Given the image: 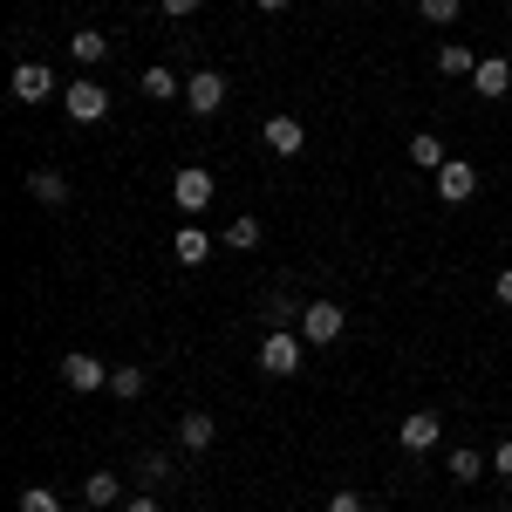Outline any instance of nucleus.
Wrapping results in <instances>:
<instances>
[{
	"label": "nucleus",
	"mask_w": 512,
	"mask_h": 512,
	"mask_svg": "<svg viewBox=\"0 0 512 512\" xmlns=\"http://www.w3.org/2000/svg\"><path fill=\"white\" fill-rule=\"evenodd\" d=\"M451 478H458V485H478V478H485V458H478L472 444H458V451H451Z\"/></svg>",
	"instance_id": "412c9836"
},
{
	"label": "nucleus",
	"mask_w": 512,
	"mask_h": 512,
	"mask_svg": "<svg viewBox=\"0 0 512 512\" xmlns=\"http://www.w3.org/2000/svg\"><path fill=\"white\" fill-rule=\"evenodd\" d=\"M164 14H171V21H185V14H198V0H158Z\"/></svg>",
	"instance_id": "cd10ccee"
},
{
	"label": "nucleus",
	"mask_w": 512,
	"mask_h": 512,
	"mask_svg": "<svg viewBox=\"0 0 512 512\" xmlns=\"http://www.w3.org/2000/svg\"><path fill=\"white\" fill-rule=\"evenodd\" d=\"M417 7H424V21H431V28H451L465 0H417Z\"/></svg>",
	"instance_id": "393cba45"
},
{
	"label": "nucleus",
	"mask_w": 512,
	"mask_h": 512,
	"mask_svg": "<svg viewBox=\"0 0 512 512\" xmlns=\"http://www.w3.org/2000/svg\"><path fill=\"white\" fill-rule=\"evenodd\" d=\"M123 512H158V499H151V492H144V499H130V506Z\"/></svg>",
	"instance_id": "7c9ffc66"
},
{
	"label": "nucleus",
	"mask_w": 512,
	"mask_h": 512,
	"mask_svg": "<svg viewBox=\"0 0 512 512\" xmlns=\"http://www.w3.org/2000/svg\"><path fill=\"white\" fill-rule=\"evenodd\" d=\"M342 328H349L342 301H308V308H301V342H315V349H328Z\"/></svg>",
	"instance_id": "7ed1b4c3"
},
{
	"label": "nucleus",
	"mask_w": 512,
	"mask_h": 512,
	"mask_svg": "<svg viewBox=\"0 0 512 512\" xmlns=\"http://www.w3.org/2000/svg\"><path fill=\"white\" fill-rule=\"evenodd\" d=\"M212 437H219V424H212L205 410H192V417L178 424V444H185V451H212Z\"/></svg>",
	"instance_id": "f3484780"
},
{
	"label": "nucleus",
	"mask_w": 512,
	"mask_h": 512,
	"mask_svg": "<svg viewBox=\"0 0 512 512\" xmlns=\"http://www.w3.org/2000/svg\"><path fill=\"white\" fill-rule=\"evenodd\" d=\"M117 499H123V485H117V472H89V478H82V506H89V512L117 506Z\"/></svg>",
	"instance_id": "f8f14e48"
},
{
	"label": "nucleus",
	"mask_w": 512,
	"mask_h": 512,
	"mask_svg": "<svg viewBox=\"0 0 512 512\" xmlns=\"http://www.w3.org/2000/svg\"><path fill=\"white\" fill-rule=\"evenodd\" d=\"M287 315H301V308H294L287 294H267V328H280V321H287Z\"/></svg>",
	"instance_id": "a878e982"
},
{
	"label": "nucleus",
	"mask_w": 512,
	"mask_h": 512,
	"mask_svg": "<svg viewBox=\"0 0 512 512\" xmlns=\"http://www.w3.org/2000/svg\"><path fill=\"white\" fill-rule=\"evenodd\" d=\"M410 164H417V171H444V164H451V151H444V144H437L431 130H417V137H410Z\"/></svg>",
	"instance_id": "4468645a"
},
{
	"label": "nucleus",
	"mask_w": 512,
	"mask_h": 512,
	"mask_svg": "<svg viewBox=\"0 0 512 512\" xmlns=\"http://www.w3.org/2000/svg\"><path fill=\"white\" fill-rule=\"evenodd\" d=\"M226 246H239V253H253V246H260V219H253V212H239L233 226H226Z\"/></svg>",
	"instance_id": "4be33fe9"
},
{
	"label": "nucleus",
	"mask_w": 512,
	"mask_h": 512,
	"mask_svg": "<svg viewBox=\"0 0 512 512\" xmlns=\"http://www.w3.org/2000/svg\"><path fill=\"white\" fill-rule=\"evenodd\" d=\"M7 89H14V103H48V96H55V69H48V62H21Z\"/></svg>",
	"instance_id": "6e6552de"
},
{
	"label": "nucleus",
	"mask_w": 512,
	"mask_h": 512,
	"mask_svg": "<svg viewBox=\"0 0 512 512\" xmlns=\"http://www.w3.org/2000/svg\"><path fill=\"white\" fill-rule=\"evenodd\" d=\"M437 437H444V417H437V410H410V417L396 424V444H403V451H431Z\"/></svg>",
	"instance_id": "1a4fd4ad"
},
{
	"label": "nucleus",
	"mask_w": 512,
	"mask_h": 512,
	"mask_svg": "<svg viewBox=\"0 0 512 512\" xmlns=\"http://www.w3.org/2000/svg\"><path fill=\"white\" fill-rule=\"evenodd\" d=\"M328 512H369V499H362V492H335V499H328Z\"/></svg>",
	"instance_id": "bb28decb"
},
{
	"label": "nucleus",
	"mask_w": 512,
	"mask_h": 512,
	"mask_svg": "<svg viewBox=\"0 0 512 512\" xmlns=\"http://www.w3.org/2000/svg\"><path fill=\"white\" fill-rule=\"evenodd\" d=\"M144 96H151V103H171V96H185V82L171 76L164 62H151V69H144Z\"/></svg>",
	"instance_id": "a211bd4d"
},
{
	"label": "nucleus",
	"mask_w": 512,
	"mask_h": 512,
	"mask_svg": "<svg viewBox=\"0 0 512 512\" xmlns=\"http://www.w3.org/2000/svg\"><path fill=\"white\" fill-rule=\"evenodd\" d=\"M62 110H69L76 123H103V117H110V89H103L96 76H82V82L62 89Z\"/></svg>",
	"instance_id": "f03ea898"
},
{
	"label": "nucleus",
	"mask_w": 512,
	"mask_h": 512,
	"mask_svg": "<svg viewBox=\"0 0 512 512\" xmlns=\"http://www.w3.org/2000/svg\"><path fill=\"white\" fill-rule=\"evenodd\" d=\"M171 205H178V212H205V205H212V171H205V164H185V171H178V178H171Z\"/></svg>",
	"instance_id": "39448f33"
},
{
	"label": "nucleus",
	"mask_w": 512,
	"mask_h": 512,
	"mask_svg": "<svg viewBox=\"0 0 512 512\" xmlns=\"http://www.w3.org/2000/svg\"><path fill=\"white\" fill-rule=\"evenodd\" d=\"M260 144H267L274 158H301V151H308V130H301V117H267Z\"/></svg>",
	"instance_id": "0eeeda50"
},
{
	"label": "nucleus",
	"mask_w": 512,
	"mask_h": 512,
	"mask_svg": "<svg viewBox=\"0 0 512 512\" xmlns=\"http://www.w3.org/2000/svg\"><path fill=\"white\" fill-rule=\"evenodd\" d=\"M28 198H41V205H69V178L41 164V171H28Z\"/></svg>",
	"instance_id": "ddd939ff"
},
{
	"label": "nucleus",
	"mask_w": 512,
	"mask_h": 512,
	"mask_svg": "<svg viewBox=\"0 0 512 512\" xmlns=\"http://www.w3.org/2000/svg\"><path fill=\"white\" fill-rule=\"evenodd\" d=\"M171 253H178V267H205L212 260V239L198 233V226H185V233L171 239Z\"/></svg>",
	"instance_id": "2eb2a0df"
},
{
	"label": "nucleus",
	"mask_w": 512,
	"mask_h": 512,
	"mask_svg": "<svg viewBox=\"0 0 512 512\" xmlns=\"http://www.w3.org/2000/svg\"><path fill=\"white\" fill-rule=\"evenodd\" d=\"M185 110H192V117H219V110H226V76H219V69H198V76L185 82Z\"/></svg>",
	"instance_id": "423d86ee"
},
{
	"label": "nucleus",
	"mask_w": 512,
	"mask_h": 512,
	"mask_svg": "<svg viewBox=\"0 0 512 512\" xmlns=\"http://www.w3.org/2000/svg\"><path fill=\"white\" fill-rule=\"evenodd\" d=\"M21 512H62V492H48V485H28V492H21Z\"/></svg>",
	"instance_id": "b1692460"
},
{
	"label": "nucleus",
	"mask_w": 512,
	"mask_h": 512,
	"mask_svg": "<svg viewBox=\"0 0 512 512\" xmlns=\"http://www.w3.org/2000/svg\"><path fill=\"white\" fill-rule=\"evenodd\" d=\"M437 69H444V76H472L478 55L465 48V41H444V48H437Z\"/></svg>",
	"instance_id": "6ab92c4d"
},
{
	"label": "nucleus",
	"mask_w": 512,
	"mask_h": 512,
	"mask_svg": "<svg viewBox=\"0 0 512 512\" xmlns=\"http://www.w3.org/2000/svg\"><path fill=\"white\" fill-rule=\"evenodd\" d=\"M492 465H499V478H512V437L499 444V451H492Z\"/></svg>",
	"instance_id": "c85d7f7f"
},
{
	"label": "nucleus",
	"mask_w": 512,
	"mask_h": 512,
	"mask_svg": "<svg viewBox=\"0 0 512 512\" xmlns=\"http://www.w3.org/2000/svg\"><path fill=\"white\" fill-rule=\"evenodd\" d=\"M62 383L76 396H89V390H110V362H96L89 349H69L62 355Z\"/></svg>",
	"instance_id": "20e7f679"
},
{
	"label": "nucleus",
	"mask_w": 512,
	"mask_h": 512,
	"mask_svg": "<svg viewBox=\"0 0 512 512\" xmlns=\"http://www.w3.org/2000/svg\"><path fill=\"white\" fill-rule=\"evenodd\" d=\"M472 89L485 96V103H499V96H512V62H506V55H485V62L472 69Z\"/></svg>",
	"instance_id": "9b49d317"
},
{
	"label": "nucleus",
	"mask_w": 512,
	"mask_h": 512,
	"mask_svg": "<svg viewBox=\"0 0 512 512\" xmlns=\"http://www.w3.org/2000/svg\"><path fill=\"white\" fill-rule=\"evenodd\" d=\"M253 7H260V14H280V7H287V0H253Z\"/></svg>",
	"instance_id": "2f4dec72"
},
{
	"label": "nucleus",
	"mask_w": 512,
	"mask_h": 512,
	"mask_svg": "<svg viewBox=\"0 0 512 512\" xmlns=\"http://www.w3.org/2000/svg\"><path fill=\"white\" fill-rule=\"evenodd\" d=\"M151 390V369H110V396H144Z\"/></svg>",
	"instance_id": "5701e85b"
},
{
	"label": "nucleus",
	"mask_w": 512,
	"mask_h": 512,
	"mask_svg": "<svg viewBox=\"0 0 512 512\" xmlns=\"http://www.w3.org/2000/svg\"><path fill=\"white\" fill-rule=\"evenodd\" d=\"M301 335H287V328H267V342H260V376H274V383H287V376H301Z\"/></svg>",
	"instance_id": "f257e3e1"
},
{
	"label": "nucleus",
	"mask_w": 512,
	"mask_h": 512,
	"mask_svg": "<svg viewBox=\"0 0 512 512\" xmlns=\"http://www.w3.org/2000/svg\"><path fill=\"white\" fill-rule=\"evenodd\" d=\"M478 192V164H465V158H451L444 171H437V198L444 205H465V198Z\"/></svg>",
	"instance_id": "9d476101"
},
{
	"label": "nucleus",
	"mask_w": 512,
	"mask_h": 512,
	"mask_svg": "<svg viewBox=\"0 0 512 512\" xmlns=\"http://www.w3.org/2000/svg\"><path fill=\"white\" fill-rule=\"evenodd\" d=\"M492 294H499V301H506V308H512V267H506V274H499V280H492Z\"/></svg>",
	"instance_id": "c756f323"
},
{
	"label": "nucleus",
	"mask_w": 512,
	"mask_h": 512,
	"mask_svg": "<svg viewBox=\"0 0 512 512\" xmlns=\"http://www.w3.org/2000/svg\"><path fill=\"white\" fill-rule=\"evenodd\" d=\"M69 55H76V62H89V69H96V62H103V55H110V35H96V28H82V35H69Z\"/></svg>",
	"instance_id": "aec40b11"
},
{
	"label": "nucleus",
	"mask_w": 512,
	"mask_h": 512,
	"mask_svg": "<svg viewBox=\"0 0 512 512\" xmlns=\"http://www.w3.org/2000/svg\"><path fill=\"white\" fill-rule=\"evenodd\" d=\"M137 478H144V492H158V485H171V478H178V465H171V451H144V458H137Z\"/></svg>",
	"instance_id": "dca6fc26"
}]
</instances>
